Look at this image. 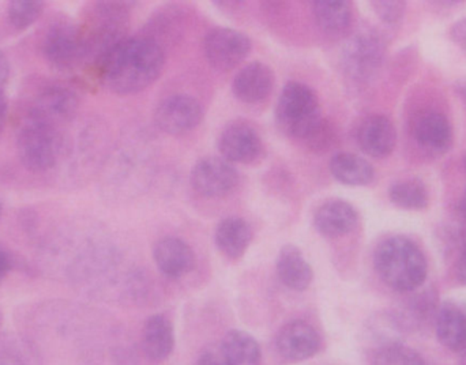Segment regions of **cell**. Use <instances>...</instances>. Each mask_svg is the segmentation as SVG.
Masks as SVG:
<instances>
[{"mask_svg": "<svg viewBox=\"0 0 466 365\" xmlns=\"http://www.w3.org/2000/svg\"><path fill=\"white\" fill-rule=\"evenodd\" d=\"M386 57V41L374 29H363L350 35L342 48L345 74L358 84H369L380 73Z\"/></svg>", "mask_w": 466, "mask_h": 365, "instance_id": "obj_5", "label": "cell"}, {"mask_svg": "<svg viewBox=\"0 0 466 365\" xmlns=\"http://www.w3.org/2000/svg\"><path fill=\"white\" fill-rule=\"evenodd\" d=\"M454 89H456L457 95L460 96L466 106V78L459 79L454 85Z\"/></svg>", "mask_w": 466, "mask_h": 365, "instance_id": "obj_39", "label": "cell"}, {"mask_svg": "<svg viewBox=\"0 0 466 365\" xmlns=\"http://www.w3.org/2000/svg\"><path fill=\"white\" fill-rule=\"evenodd\" d=\"M435 333L443 347L454 353H466V307L446 303L435 315Z\"/></svg>", "mask_w": 466, "mask_h": 365, "instance_id": "obj_18", "label": "cell"}, {"mask_svg": "<svg viewBox=\"0 0 466 365\" xmlns=\"http://www.w3.org/2000/svg\"><path fill=\"white\" fill-rule=\"evenodd\" d=\"M0 326H2V314H0Z\"/></svg>", "mask_w": 466, "mask_h": 365, "instance_id": "obj_42", "label": "cell"}, {"mask_svg": "<svg viewBox=\"0 0 466 365\" xmlns=\"http://www.w3.org/2000/svg\"><path fill=\"white\" fill-rule=\"evenodd\" d=\"M16 149L25 168L32 172L49 171L62 153V138L54 126L27 117L16 134Z\"/></svg>", "mask_w": 466, "mask_h": 365, "instance_id": "obj_4", "label": "cell"}, {"mask_svg": "<svg viewBox=\"0 0 466 365\" xmlns=\"http://www.w3.org/2000/svg\"><path fill=\"white\" fill-rule=\"evenodd\" d=\"M358 222L359 214L356 208L342 199H330L322 203L314 214L315 229L329 238L350 235Z\"/></svg>", "mask_w": 466, "mask_h": 365, "instance_id": "obj_17", "label": "cell"}, {"mask_svg": "<svg viewBox=\"0 0 466 365\" xmlns=\"http://www.w3.org/2000/svg\"><path fill=\"white\" fill-rule=\"evenodd\" d=\"M457 213H459L460 221L465 222L466 224V188L464 192H462L459 203H457Z\"/></svg>", "mask_w": 466, "mask_h": 365, "instance_id": "obj_38", "label": "cell"}, {"mask_svg": "<svg viewBox=\"0 0 466 365\" xmlns=\"http://www.w3.org/2000/svg\"><path fill=\"white\" fill-rule=\"evenodd\" d=\"M451 38L466 56V16L451 26Z\"/></svg>", "mask_w": 466, "mask_h": 365, "instance_id": "obj_32", "label": "cell"}, {"mask_svg": "<svg viewBox=\"0 0 466 365\" xmlns=\"http://www.w3.org/2000/svg\"><path fill=\"white\" fill-rule=\"evenodd\" d=\"M274 117L282 134L303 141L323 120L317 93L296 81L288 82L282 87Z\"/></svg>", "mask_w": 466, "mask_h": 365, "instance_id": "obj_3", "label": "cell"}, {"mask_svg": "<svg viewBox=\"0 0 466 365\" xmlns=\"http://www.w3.org/2000/svg\"><path fill=\"white\" fill-rule=\"evenodd\" d=\"M412 133L419 147L432 156L445 155L453 145V128L441 112H421L413 120Z\"/></svg>", "mask_w": 466, "mask_h": 365, "instance_id": "obj_14", "label": "cell"}, {"mask_svg": "<svg viewBox=\"0 0 466 365\" xmlns=\"http://www.w3.org/2000/svg\"><path fill=\"white\" fill-rule=\"evenodd\" d=\"M372 10L380 21L389 26H396L402 21L407 10L405 2H371Z\"/></svg>", "mask_w": 466, "mask_h": 365, "instance_id": "obj_30", "label": "cell"}, {"mask_svg": "<svg viewBox=\"0 0 466 365\" xmlns=\"http://www.w3.org/2000/svg\"><path fill=\"white\" fill-rule=\"evenodd\" d=\"M8 78H10V62H8L5 52L0 49V90L5 89Z\"/></svg>", "mask_w": 466, "mask_h": 365, "instance_id": "obj_34", "label": "cell"}, {"mask_svg": "<svg viewBox=\"0 0 466 365\" xmlns=\"http://www.w3.org/2000/svg\"><path fill=\"white\" fill-rule=\"evenodd\" d=\"M204 115V108L197 98L188 95H174L158 104L155 123L164 133L180 136L198 127Z\"/></svg>", "mask_w": 466, "mask_h": 365, "instance_id": "obj_8", "label": "cell"}, {"mask_svg": "<svg viewBox=\"0 0 466 365\" xmlns=\"http://www.w3.org/2000/svg\"><path fill=\"white\" fill-rule=\"evenodd\" d=\"M274 73L262 62L244 66L232 82V92L244 104H257L268 98L273 92Z\"/></svg>", "mask_w": 466, "mask_h": 365, "instance_id": "obj_15", "label": "cell"}, {"mask_svg": "<svg viewBox=\"0 0 466 365\" xmlns=\"http://www.w3.org/2000/svg\"><path fill=\"white\" fill-rule=\"evenodd\" d=\"M456 279L460 284L466 285V251L459 255L456 263Z\"/></svg>", "mask_w": 466, "mask_h": 365, "instance_id": "obj_35", "label": "cell"}, {"mask_svg": "<svg viewBox=\"0 0 466 365\" xmlns=\"http://www.w3.org/2000/svg\"><path fill=\"white\" fill-rule=\"evenodd\" d=\"M8 104L5 98V90H0V134L3 133L7 122Z\"/></svg>", "mask_w": 466, "mask_h": 365, "instance_id": "obj_36", "label": "cell"}, {"mask_svg": "<svg viewBox=\"0 0 466 365\" xmlns=\"http://www.w3.org/2000/svg\"><path fill=\"white\" fill-rule=\"evenodd\" d=\"M0 365H41L37 347L18 334H0Z\"/></svg>", "mask_w": 466, "mask_h": 365, "instance_id": "obj_26", "label": "cell"}, {"mask_svg": "<svg viewBox=\"0 0 466 365\" xmlns=\"http://www.w3.org/2000/svg\"><path fill=\"white\" fill-rule=\"evenodd\" d=\"M218 149L224 160L231 164H251L263 152V142L254 126L232 122L221 131Z\"/></svg>", "mask_w": 466, "mask_h": 365, "instance_id": "obj_10", "label": "cell"}, {"mask_svg": "<svg viewBox=\"0 0 466 365\" xmlns=\"http://www.w3.org/2000/svg\"><path fill=\"white\" fill-rule=\"evenodd\" d=\"M389 199L402 210L420 211L429 208L430 194L426 184L412 177L391 184Z\"/></svg>", "mask_w": 466, "mask_h": 365, "instance_id": "obj_25", "label": "cell"}, {"mask_svg": "<svg viewBox=\"0 0 466 365\" xmlns=\"http://www.w3.org/2000/svg\"><path fill=\"white\" fill-rule=\"evenodd\" d=\"M153 260L161 274L171 279H180L196 268V254L187 241L175 236H166L153 246Z\"/></svg>", "mask_w": 466, "mask_h": 365, "instance_id": "obj_13", "label": "cell"}, {"mask_svg": "<svg viewBox=\"0 0 466 365\" xmlns=\"http://www.w3.org/2000/svg\"><path fill=\"white\" fill-rule=\"evenodd\" d=\"M43 52L52 67L71 70L86 59L84 30L73 22H56L44 37Z\"/></svg>", "mask_w": 466, "mask_h": 365, "instance_id": "obj_6", "label": "cell"}, {"mask_svg": "<svg viewBox=\"0 0 466 365\" xmlns=\"http://www.w3.org/2000/svg\"><path fill=\"white\" fill-rule=\"evenodd\" d=\"M251 48L248 35L231 27H215L205 35V56L218 70L238 67L247 59Z\"/></svg>", "mask_w": 466, "mask_h": 365, "instance_id": "obj_7", "label": "cell"}, {"mask_svg": "<svg viewBox=\"0 0 466 365\" xmlns=\"http://www.w3.org/2000/svg\"><path fill=\"white\" fill-rule=\"evenodd\" d=\"M142 352L149 360L164 361L175 350V329L163 314L147 318L141 333Z\"/></svg>", "mask_w": 466, "mask_h": 365, "instance_id": "obj_19", "label": "cell"}, {"mask_svg": "<svg viewBox=\"0 0 466 365\" xmlns=\"http://www.w3.org/2000/svg\"><path fill=\"white\" fill-rule=\"evenodd\" d=\"M331 177L345 186H369L375 177L374 167L353 153H336L329 163Z\"/></svg>", "mask_w": 466, "mask_h": 365, "instance_id": "obj_22", "label": "cell"}, {"mask_svg": "<svg viewBox=\"0 0 466 365\" xmlns=\"http://www.w3.org/2000/svg\"><path fill=\"white\" fill-rule=\"evenodd\" d=\"M356 139L370 157L386 158L396 147L397 131L390 119L382 115H372L361 122Z\"/></svg>", "mask_w": 466, "mask_h": 365, "instance_id": "obj_16", "label": "cell"}, {"mask_svg": "<svg viewBox=\"0 0 466 365\" xmlns=\"http://www.w3.org/2000/svg\"><path fill=\"white\" fill-rule=\"evenodd\" d=\"M461 365H466V353H464V355H462Z\"/></svg>", "mask_w": 466, "mask_h": 365, "instance_id": "obj_40", "label": "cell"}, {"mask_svg": "<svg viewBox=\"0 0 466 365\" xmlns=\"http://www.w3.org/2000/svg\"><path fill=\"white\" fill-rule=\"evenodd\" d=\"M78 106V96L73 90L54 85L41 90L30 109L29 117L57 127L59 123L68 122L76 117Z\"/></svg>", "mask_w": 466, "mask_h": 365, "instance_id": "obj_12", "label": "cell"}, {"mask_svg": "<svg viewBox=\"0 0 466 365\" xmlns=\"http://www.w3.org/2000/svg\"><path fill=\"white\" fill-rule=\"evenodd\" d=\"M372 365H429L416 350L404 344L378 348Z\"/></svg>", "mask_w": 466, "mask_h": 365, "instance_id": "obj_28", "label": "cell"}, {"mask_svg": "<svg viewBox=\"0 0 466 365\" xmlns=\"http://www.w3.org/2000/svg\"><path fill=\"white\" fill-rule=\"evenodd\" d=\"M277 350L284 360L292 363L314 358L320 348V339L314 326L304 320H292L282 326L276 339Z\"/></svg>", "mask_w": 466, "mask_h": 365, "instance_id": "obj_11", "label": "cell"}, {"mask_svg": "<svg viewBox=\"0 0 466 365\" xmlns=\"http://www.w3.org/2000/svg\"><path fill=\"white\" fill-rule=\"evenodd\" d=\"M221 355L228 365H260L262 350L257 340L244 330H231L221 342Z\"/></svg>", "mask_w": 466, "mask_h": 365, "instance_id": "obj_23", "label": "cell"}, {"mask_svg": "<svg viewBox=\"0 0 466 365\" xmlns=\"http://www.w3.org/2000/svg\"><path fill=\"white\" fill-rule=\"evenodd\" d=\"M2 214H3V206H2V203H0V218H2Z\"/></svg>", "mask_w": 466, "mask_h": 365, "instance_id": "obj_41", "label": "cell"}, {"mask_svg": "<svg viewBox=\"0 0 466 365\" xmlns=\"http://www.w3.org/2000/svg\"><path fill=\"white\" fill-rule=\"evenodd\" d=\"M164 65L163 46L147 37H126L96 62L101 84L119 96L136 95L155 84Z\"/></svg>", "mask_w": 466, "mask_h": 365, "instance_id": "obj_1", "label": "cell"}, {"mask_svg": "<svg viewBox=\"0 0 466 365\" xmlns=\"http://www.w3.org/2000/svg\"><path fill=\"white\" fill-rule=\"evenodd\" d=\"M443 243L451 248L457 249L460 255L466 251V224L460 221L459 225H451L443 232Z\"/></svg>", "mask_w": 466, "mask_h": 365, "instance_id": "obj_31", "label": "cell"}, {"mask_svg": "<svg viewBox=\"0 0 466 365\" xmlns=\"http://www.w3.org/2000/svg\"><path fill=\"white\" fill-rule=\"evenodd\" d=\"M44 10V3L38 0H13L8 5L7 16L11 26L25 30L35 24Z\"/></svg>", "mask_w": 466, "mask_h": 365, "instance_id": "obj_27", "label": "cell"}, {"mask_svg": "<svg viewBox=\"0 0 466 365\" xmlns=\"http://www.w3.org/2000/svg\"><path fill=\"white\" fill-rule=\"evenodd\" d=\"M276 271L279 281L295 292H303L309 288L314 279V270L303 252L292 244H287L279 249L276 260Z\"/></svg>", "mask_w": 466, "mask_h": 365, "instance_id": "obj_20", "label": "cell"}, {"mask_svg": "<svg viewBox=\"0 0 466 365\" xmlns=\"http://www.w3.org/2000/svg\"><path fill=\"white\" fill-rule=\"evenodd\" d=\"M312 13L318 26L329 35L344 33L352 24V5L345 0H318Z\"/></svg>", "mask_w": 466, "mask_h": 365, "instance_id": "obj_24", "label": "cell"}, {"mask_svg": "<svg viewBox=\"0 0 466 365\" xmlns=\"http://www.w3.org/2000/svg\"><path fill=\"white\" fill-rule=\"evenodd\" d=\"M374 268L380 279L400 293L415 292L423 287L429 274V265L420 247L400 235L390 236L378 244Z\"/></svg>", "mask_w": 466, "mask_h": 365, "instance_id": "obj_2", "label": "cell"}, {"mask_svg": "<svg viewBox=\"0 0 466 365\" xmlns=\"http://www.w3.org/2000/svg\"><path fill=\"white\" fill-rule=\"evenodd\" d=\"M11 269V258L7 252L2 251L0 249V284H2L5 277L7 276L8 271Z\"/></svg>", "mask_w": 466, "mask_h": 365, "instance_id": "obj_37", "label": "cell"}, {"mask_svg": "<svg viewBox=\"0 0 466 365\" xmlns=\"http://www.w3.org/2000/svg\"><path fill=\"white\" fill-rule=\"evenodd\" d=\"M191 186L205 198H223L238 187V169L223 157L202 158L191 171Z\"/></svg>", "mask_w": 466, "mask_h": 365, "instance_id": "obj_9", "label": "cell"}, {"mask_svg": "<svg viewBox=\"0 0 466 365\" xmlns=\"http://www.w3.org/2000/svg\"><path fill=\"white\" fill-rule=\"evenodd\" d=\"M306 144L315 153H325L334 147L337 141L336 130L333 126L323 117L322 122L314 128L307 137Z\"/></svg>", "mask_w": 466, "mask_h": 365, "instance_id": "obj_29", "label": "cell"}, {"mask_svg": "<svg viewBox=\"0 0 466 365\" xmlns=\"http://www.w3.org/2000/svg\"><path fill=\"white\" fill-rule=\"evenodd\" d=\"M194 365H228L220 350H209L202 352Z\"/></svg>", "mask_w": 466, "mask_h": 365, "instance_id": "obj_33", "label": "cell"}, {"mask_svg": "<svg viewBox=\"0 0 466 365\" xmlns=\"http://www.w3.org/2000/svg\"><path fill=\"white\" fill-rule=\"evenodd\" d=\"M252 238L251 225L240 217H227L216 228V246L228 259H240L248 249Z\"/></svg>", "mask_w": 466, "mask_h": 365, "instance_id": "obj_21", "label": "cell"}, {"mask_svg": "<svg viewBox=\"0 0 466 365\" xmlns=\"http://www.w3.org/2000/svg\"><path fill=\"white\" fill-rule=\"evenodd\" d=\"M464 164H465V169H466V155H465V158H464Z\"/></svg>", "mask_w": 466, "mask_h": 365, "instance_id": "obj_43", "label": "cell"}]
</instances>
